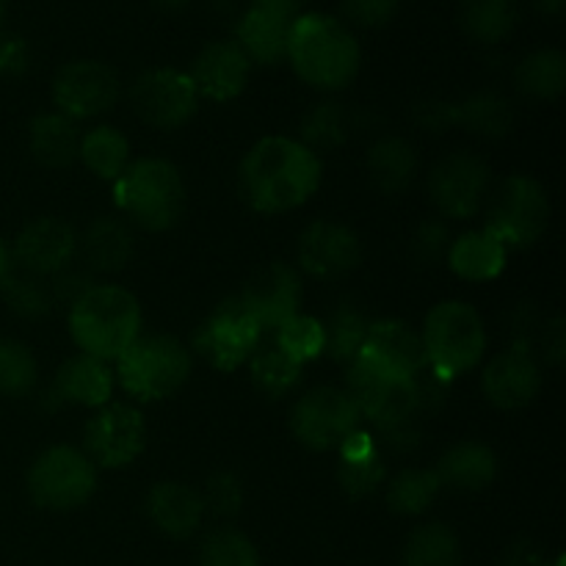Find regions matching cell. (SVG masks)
Masks as SVG:
<instances>
[{"instance_id":"1","label":"cell","mask_w":566,"mask_h":566,"mask_svg":"<svg viewBox=\"0 0 566 566\" xmlns=\"http://www.w3.org/2000/svg\"><path fill=\"white\" fill-rule=\"evenodd\" d=\"M321 158L302 142L287 136H265L241 164V193L258 213L280 216L302 208L321 186Z\"/></svg>"},{"instance_id":"2","label":"cell","mask_w":566,"mask_h":566,"mask_svg":"<svg viewBox=\"0 0 566 566\" xmlns=\"http://www.w3.org/2000/svg\"><path fill=\"white\" fill-rule=\"evenodd\" d=\"M285 55L304 83L324 92L346 88L363 61L354 33L326 14H298L287 31Z\"/></svg>"},{"instance_id":"3","label":"cell","mask_w":566,"mask_h":566,"mask_svg":"<svg viewBox=\"0 0 566 566\" xmlns=\"http://www.w3.org/2000/svg\"><path fill=\"white\" fill-rule=\"evenodd\" d=\"M70 335L81 354L116 363L142 335V307L119 285H92L72 302Z\"/></svg>"},{"instance_id":"4","label":"cell","mask_w":566,"mask_h":566,"mask_svg":"<svg viewBox=\"0 0 566 566\" xmlns=\"http://www.w3.org/2000/svg\"><path fill=\"white\" fill-rule=\"evenodd\" d=\"M114 202L127 221L149 232L171 230L186 213V182L164 158H142L114 180Z\"/></svg>"},{"instance_id":"5","label":"cell","mask_w":566,"mask_h":566,"mask_svg":"<svg viewBox=\"0 0 566 566\" xmlns=\"http://www.w3.org/2000/svg\"><path fill=\"white\" fill-rule=\"evenodd\" d=\"M426 368L437 381H453L470 374L486 352V326L479 310L468 302H440L426 315L423 332Z\"/></svg>"},{"instance_id":"6","label":"cell","mask_w":566,"mask_h":566,"mask_svg":"<svg viewBox=\"0 0 566 566\" xmlns=\"http://www.w3.org/2000/svg\"><path fill=\"white\" fill-rule=\"evenodd\" d=\"M191 376V352L171 335H138L116 359L114 379L133 401L175 396Z\"/></svg>"},{"instance_id":"7","label":"cell","mask_w":566,"mask_h":566,"mask_svg":"<svg viewBox=\"0 0 566 566\" xmlns=\"http://www.w3.org/2000/svg\"><path fill=\"white\" fill-rule=\"evenodd\" d=\"M25 486L39 509L75 512L92 501L97 490V468L81 448L53 446L33 459Z\"/></svg>"},{"instance_id":"8","label":"cell","mask_w":566,"mask_h":566,"mask_svg":"<svg viewBox=\"0 0 566 566\" xmlns=\"http://www.w3.org/2000/svg\"><path fill=\"white\" fill-rule=\"evenodd\" d=\"M346 392L354 398L359 415L379 426L381 431L412 423L420 407L418 379L392 374L390 368L363 357V354L348 363Z\"/></svg>"},{"instance_id":"9","label":"cell","mask_w":566,"mask_h":566,"mask_svg":"<svg viewBox=\"0 0 566 566\" xmlns=\"http://www.w3.org/2000/svg\"><path fill=\"white\" fill-rule=\"evenodd\" d=\"M551 224V197L528 175H512L495 188L486 213V232L506 249H523L539 241Z\"/></svg>"},{"instance_id":"10","label":"cell","mask_w":566,"mask_h":566,"mask_svg":"<svg viewBox=\"0 0 566 566\" xmlns=\"http://www.w3.org/2000/svg\"><path fill=\"white\" fill-rule=\"evenodd\" d=\"M359 420L363 415L346 390L318 387L296 401L291 412V431L302 446L313 451H332L359 429Z\"/></svg>"},{"instance_id":"11","label":"cell","mask_w":566,"mask_h":566,"mask_svg":"<svg viewBox=\"0 0 566 566\" xmlns=\"http://www.w3.org/2000/svg\"><path fill=\"white\" fill-rule=\"evenodd\" d=\"M130 103L138 119L158 130H177L188 125L199 108V92L191 75L171 66L138 75L130 88Z\"/></svg>"},{"instance_id":"12","label":"cell","mask_w":566,"mask_h":566,"mask_svg":"<svg viewBox=\"0 0 566 566\" xmlns=\"http://www.w3.org/2000/svg\"><path fill=\"white\" fill-rule=\"evenodd\" d=\"M86 457L94 468L119 470L136 462L147 448V423L130 403H105L97 409L83 434Z\"/></svg>"},{"instance_id":"13","label":"cell","mask_w":566,"mask_h":566,"mask_svg":"<svg viewBox=\"0 0 566 566\" xmlns=\"http://www.w3.org/2000/svg\"><path fill=\"white\" fill-rule=\"evenodd\" d=\"M431 202L448 219H473L490 191V166L473 153H448L429 175Z\"/></svg>"},{"instance_id":"14","label":"cell","mask_w":566,"mask_h":566,"mask_svg":"<svg viewBox=\"0 0 566 566\" xmlns=\"http://www.w3.org/2000/svg\"><path fill=\"white\" fill-rule=\"evenodd\" d=\"M260 337L263 329L241 298H227L197 332V348L213 368L235 370L254 357Z\"/></svg>"},{"instance_id":"15","label":"cell","mask_w":566,"mask_h":566,"mask_svg":"<svg viewBox=\"0 0 566 566\" xmlns=\"http://www.w3.org/2000/svg\"><path fill=\"white\" fill-rule=\"evenodd\" d=\"M119 99V77L103 61H72L55 75L53 103L66 119H94Z\"/></svg>"},{"instance_id":"16","label":"cell","mask_w":566,"mask_h":566,"mask_svg":"<svg viewBox=\"0 0 566 566\" xmlns=\"http://www.w3.org/2000/svg\"><path fill=\"white\" fill-rule=\"evenodd\" d=\"M363 260V241L340 221H315L298 238V263L315 280H343Z\"/></svg>"},{"instance_id":"17","label":"cell","mask_w":566,"mask_h":566,"mask_svg":"<svg viewBox=\"0 0 566 566\" xmlns=\"http://www.w3.org/2000/svg\"><path fill=\"white\" fill-rule=\"evenodd\" d=\"M238 298L252 313L260 329H280L285 321L298 315V307H302V280H298L296 269H291V265L271 263L249 280V285L243 287Z\"/></svg>"},{"instance_id":"18","label":"cell","mask_w":566,"mask_h":566,"mask_svg":"<svg viewBox=\"0 0 566 566\" xmlns=\"http://www.w3.org/2000/svg\"><path fill=\"white\" fill-rule=\"evenodd\" d=\"M77 252V235L64 219L42 216L22 227L14 241V258L28 274L50 276L61 274Z\"/></svg>"},{"instance_id":"19","label":"cell","mask_w":566,"mask_h":566,"mask_svg":"<svg viewBox=\"0 0 566 566\" xmlns=\"http://www.w3.org/2000/svg\"><path fill=\"white\" fill-rule=\"evenodd\" d=\"M484 396L497 409H523L539 396L542 370L531 346H512L484 370Z\"/></svg>"},{"instance_id":"20","label":"cell","mask_w":566,"mask_h":566,"mask_svg":"<svg viewBox=\"0 0 566 566\" xmlns=\"http://www.w3.org/2000/svg\"><path fill=\"white\" fill-rule=\"evenodd\" d=\"M252 61L243 55L235 42H213L197 55L191 66V81L197 86L199 97H208L213 103H230L241 97L249 83Z\"/></svg>"},{"instance_id":"21","label":"cell","mask_w":566,"mask_h":566,"mask_svg":"<svg viewBox=\"0 0 566 566\" xmlns=\"http://www.w3.org/2000/svg\"><path fill=\"white\" fill-rule=\"evenodd\" d=\"M359 354L374 359V363L385 365L392 374L409 376V379H418V374L426 370L423 337H420V332H415L412 326L396 318H385L370 324Z\"/></svg>"},{"instance_id":"22","label":"cell","mask_w":566,"mask_h":566,"mask_svg":"<svg viewBox=\"0 0 566 566\" xmlns=\"http://www.w3.org/2000/svg\"><path fill=\"white\" fill-rule=\"evenodd\" d=\"M205 503L193 486L182 481H160L147 495V514L160 534L171 539H188L205 520Z\"/></svg>"},{"instance_id":"23","label":"cell","mask_w":566,"mask_h":566,"mask_svg":"<svg viewBox=\"0 0 566 566\" xmlns=\"http://www.w3.org/2000/svg\"><path fill=\"white\" fill-rule=\"evenodd\" d=\"M114 381V370L108 368V363L88 357V354H75L61 365L59 376H55V392L66 403L99 409L111 403Z\"/></svg>"},{"instance_id":"24","label":"cell","mask_w":566,"mask_h":566,"mask_svg":"<svg viewBox=\"0 0 566 566\" xmlns=\"http://www.w3.org/2000/svg\"><path fill=\"white\" fill-rule=\"evenodd\" d=\"M448 265L457 276L468 282H490L503 274L506 269L509 249L497 241L492 232L473 230L459 235L448 247Z\"/></svg>"},{"instance_id":"25","label":"cell","mask_w":566,"mask_h":566,"mask_svg":"<svg viewBox=\"0 0 566 566\" xmlns=\"http://www.w3.org/2000/svg\"><path fill=\"white\" fill-rule=\"evenodd\" d=\"M434 473L440 475L442 486L448 484L462 492H481L495 484L497 457L484 442H459V446L448 448Z\"/></svg>"},{"instance_id":"26","label":"cell","mask_w":566,"mask_h":566,"mask_svg":"<svg viewBox=\"0 0 566 566\" xmlns=\"http://www.w3.org/2000/svg\"><path fill=\"white\" fill-rule=\"evenodd\" d=\"M28 144H31L33 158L50 169H64L77 158L81 147V133L75 130V122L64 114H39L28 127Z\"/></svg>"},{"instance_id":"27","label":"cell","mask_w":566,"mask_h":566,"mask_svg":"<svg viewBox=\"0 0 566 566\" xmlns=\"http://www.w3.org/2000/svg\"><path fill=\"white\" fill-rule=\"evenodd\" d=\"M83 258L94 271H122L133 258V232L119 219H97L81 241Z\"/></svg>"},{"instance_id":"28","label":"cell","mask_w":566,"mask_h":566,"mask_svg":"<svg viewBox=\"0 0 566 566\" xmlns=\"http://www.w3.org/2000/svg\"><path fill=\"white\" fill-rule=\"evenodd\" d=\"M287 31H291V22L280 20L274 14H265V11L249 9L247 14L238 22V48L243 50L249 61H258V64H276V61L285 55L287 48Z\"/></svg>"},{"instance_id":"29","label":"cell","mask_w":566,"mask_h":566,"mask_svg":"<svg viewBox=\"0 0 566 566\" xmlns=\"http://www.w3.org/2000/svg\"><path fill=\"white\" fill-rule=\"evenodd\" d=\"M415 169H418V158H415V149L407 138L385 136L370 147V180H374L385 193L407 191L409 182L415 180Z\"/></svg>"},{"instance_id":"30","label":"cell","mask_w":566,"mask_h":566,"mask_svg":"<svg viewBox=\"0 0 566 566\" xmlns=\"http://www.w3.org/2000/svg\"><path fill=\"white\" fill-rule=\"evenodd\" d=\"M77 158L86 164V169L94 177L114 182L130 166V142H127L125 133L111 125L92 127L81 136Z\"/></svg>"},{"instance_id":"31","label":"cell","mask_w":566,"mask_h":566,"mask_svg":"<svg viewBox=\"0 0 566 566\" xmlns=\"http://www.w3.org/2000/svg\"><path fill=\"white\" fill-rule=\"evenodd\" d=\"M517 88L531 99H556L566 86V59L562 50H536L517 66Z\"/></svg>"},{"instance_id":"32","label":"cell","mask_w":566,"mask_h":566,"mask_svg":"<svg viewBox=\"0 0 566 566\" xmlns=\"http://www.w3.org/2000/svg\"><path fill=\"white\" fill-rule=\"evenodd\" d=\"M517 22V0H464L462 28L481 44H495L512 33Z\"/></svg>"},{"instance_id":"33","label":"cell","mask_w":566,"mask_h":566,"mask_svg":"<svg viewBox=\"0 0 566 566\" xmlns=\"http://www.w3.org/2000/svg\"><path fill=\"white\" fill-rule=\"evenodd\" d=\"M407 566H459L462 564V547L457 534L442 523H426L412 531L403 551Z\"/></svg>"},{"instance_id":"34","label":"cell","mask_w":566,"mask_h":566,"mask_svg":"<svg viewBox=\"0 0 566 566\" xmlns=\"http://www.w3.org/2000/svg\"><path fill=\"white\" fill-rule=\"evenodd\" d=\"M440 490L442 481L434 470H403L390 481L387 503L392 512L403 514V517H418V514L429 512Z\"/></svg>"},{"instance_id":"35","label":"cell","mask_w":566,"mask_h":566,"mask_svg":"<svg viewBox=\"0 0 566 566\" xmlns=\"http://www.w3.org/2000/svg\"><path fill=\"white\" fill-rule=\"evenodd\" d=\"M457 125L468 127L470 133H479V136H506L512 127V105L497 94H475L457 105Z\"/></svg>"},{"instance_id":"36","label":"cell","mask_w":566,"mask_h":566,"mask_svg":"<svg viewBox=\"0 0 566 566\" xmlns=\"http://www.w3.org/2000/svg\"><path fill=\"white\" fill-rule=\"evenodd\" d=\"M324 324L313 315H293L276 329V348L296 365H307L324 354Z\"/></svg>"},{"instance_id":"37","label":"cell","mask_w":566,"mask_h":566,"mask_svg":"<svg viewBox=\"0 0 566 566\" xmlns=\"http://www.w3.org/2000/svg\"><path fill=\"white\" fill-rule=\"evenodd\" d=\"M249 370H252V381L258 385V390L271 398L287 396L302 381V365L287 359L276 346L254 352V357L249 359Z\"/></svg>"},{"instance_id":"38","label":"cell","mask_w":566,"mask_h":566,"mask_svg":"<svg viewBox=\"0 0 566 566\" xmlns=\"http://www.w3.org/2000/svg\"><path fill=\"white\" fill-rule=\"evenodd\" d=\"M36 357L20 340H0V396L22 398L36 387Z\"/></svg>"},{"instance_id":"39","label":"cell","mask_w":566,"mask_h":566,"mask_svg":"<svg viewBox=\"0 0 566 566\" xmlns=\"http://www.w3.org/2000/svg\"><path fill=\"white\" fill-rule=\"evenodd\" d=\"M199 566H260V553L241 531L219 528L205 536L199 547Z\"/></svg>"},{"instance_id":"40","label":"cell","mask_w":566,"mask_h":566,"mask_svg":"<svg viewBox=\"0 0 566 566\" xmlns=\"http://www.w3.org/2000/svg\"><path fill=\"white\" fill-rule=\"evenodd\" d=\"M302 136L304 147L313 149H335L346 142L348 136V116L343 105L337 103H318L304 114L302 119Z\"/></svg>"},{"instance_id":"41","label":"cell","mask_w":566,"mask_h":566,"mask_svg":"<svg viewBox=\"0 0 566 566\" xmlns=\"http://www.w3.org/2000/svg\"><path fill=\"white\" fill-rule=\"evenodd\" d=\"M368 326L370 324L363 318V313H357L354 307H346V304H343V307L332 315L329 324H324V352L332 354L337 363H354L359 348H363L365 335H368Z\"/></svg>"},{"instance_id":"42","label":"cell","mask_w":566,"mask_h":566,"mask_svg":"<svg viewBox=\"0 0 566 566\" xmlns=\"http://www.w3.org/2000/svg\"><path fill=\"white\" fill-rule=\"evenodd\" d=\"M6 304L14 310L22 318H42L53 307V293L44 282H39V276H14L11 274L3 285Z\"/></svg>"},{"instance_id":"43","label":"cell","mask_w":566,"mask_h":566,"mask_svg":"<svg viewBox=\"0 0 566 566\" xmlns=\"http://www.w3.org/2000/svg\"><path fill=\"white\" fill-rule=\"evenodd\" d=\"M199 495H202L205 509L221 514V517H232L243 506V486L238 481V475L232 473L210 475L208 484H205V492H199Z\"/></svg>"},{"instance_id":"44","label":"cell","mask_w":566,"mask_h":566,"mask_svg":"<svg viewBox=\"0 0 566 566\" xmlns=\"http://www.w3.org/2000/svg\"><path fill=\"white\" fill-rule=\"evenodd\" d=\"M385 481V464L381 459H368V462H340V484L352 497H365L376 492V486Z\"/></svg>"},{"instance_id":"45","label":"cell","mask_w":566,"mask_h":566,"mask_svg":"<svg viewBox=\"0 0 566 566\" xmlns=\"http://www.w3.org/2000/svg\"><path fill=\"white\" fill-rule=\"evenodd\" d=\"M398 9V0H343V11L352 17L357 25L379 28L392 20Z\"/></svg>"},{"instance_id":"46","label":"cell","mask_w":566,"mask_h":566,"mask_svg":"<svg viewBox=\"0 0 566 566\" xmlns=\"http://www.w3.org/2000/svg\"><path fill=\"white\" fill-rule=\"evenodd\" d=\"M448 247H451V238H448L446 224H440V221H426L412 243L415 254H418L420 260H426V263H429V260H437L440 254H448Z\"/></svg>"},{"instance_id":"47","label":"cell","mask_w":566,"mask_h":566,"mask_svg":"<svg viewBox=\"0 0 566 566\" xmlns=\"http://www.w3.org/2000/svg\"><path fill=\"white\" fill-rule=\"evenodd\" d=\"M28 70V44L14 33H0V77H17Z\"/></svg>"},{"instance_id":"48","label":"cell","mask_w":566,"mask_h":566,"mask_svg":"<svg viewBox=\"0 0 566 566\" xmlns=\"http://www.w3.org/2000/svg\"><path fill=\"white\" fill-rule=\"evenodd\" d=\"M340 462L346 464H354V462H368V459H376L379 457V451H376V442L374 437L368 434V431H354V434H348L346 440L340 442Z\"/></svg>"},{"instance_id":"49","label":"cell","mask_w":566,"mask_h":566,"mask_svg":"<svg viewBox=\"0 0 566 566\" xmlns=\"http://www.w3.org/2000/svg\"><path fill=\"white\" fill-rule=\"evenodd\" d=\"M542 354H545V359H551L553 365L564 363V354H566L564 318H553L545 324V329H542Z\"/></svg>"},{"instance_id":"50","label":"cell","mask_w":566,"mask_h":566,"mask_svg":"<svg viewBox=\"0 0 566 566\" xmlns=\"http://www.w3.org/2000/svg\"><path fill=\"white\" fill-rule=\"evenodd\" d=\"M503 566H551L547 564L545 553L534 545V542H517V545L509 547Z\"/></svg>"},{"instance_id":"51","label":"cell","mask_w":566,"mask_h":566,"mask_svg":"<svg viewBox=\"0 0 566 566\" xmlns=\"http://www.w3.org/2000/svg\"><path fill=\"white\" fill-rule=\"evenodd\" d=\"M420 125L429 127V130L440 133L442 127L448 125H457V105H442V103H434L429 105V108L420 111Z\"/></svg>"},{"instance_id":"52","label":"cell","mask_w":566,"mask_h":566,"mask_svg":"<svg viewBox=\"0 0 566 566\" xmlns=\"http://www.w3.org/2000/svg\"><path fill=\"white\" fill-rule=\"evenodd\" d=\"M302 6H304V0H252V9L265 11V14H274L285 22L296 20L298 11H302Z\"/></svg>"},{"instance_id":"53","label":"cell","mask_w":566,"mask_h":566,"mask_svg":"<svg viewBox=\"0 0 566 566\" xmlns=\"http://www.w3.org/2000/svg\"><path fill=\"white\" fill-rule=\"evenodd\" d=\"M11 276V252L3 241H0V291H3L6 280Z\"/></svg>"},{"instance_id":"54","label":"cell","mask_w":566,"mask_h":566,"mask_svg":"<svg viewBox=\"0 0 566 566\" xmlns=\"http://www.w3.org/2000/svg\"><path fill=\"white\" fill-rule=\"evenodd\" d=\"M155 6L164 11H180V9H186L188 0H155Z\"/></svg>"},{"instance_id":"55","label":"cell","mask_w":566,"mask_h":566,"mask_svg":"<svg viewBox=\"0 0 566 566\" xmlns=\"http://www.w3.org/2000/svg\"><path fill=\"white\" fill-rule=\"evenodd\" d=\"M539 3L542 11H547V14H558V11L564 9V0H536Z\"/></svg>"},{"instance_id":"56","label":"cell","mask_w":566,"mask_h":566,"mask_svg":"<svg viewBox=\"0 0 566 566\" xmlns=\"http://www.w3.org/2000/svg\"><path fill=\"white\" fill-rule=\"evenodd\" d=\"M3 17H6V0H0V22H3Z\"/></svg>"}]
</instances>
